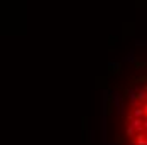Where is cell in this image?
<instances>
[{
  "label": "cell",
  "mask_w": 147,
  "mask_h": 145,
  "mask_svg": "<svg viewBox=\"0 0 147 145\" xmlns=\"http://www.w3.org/2000/svg\"><path fill=\"white\" fill-rule=\"evenodd\" d=\"M137 46H147V41H139V42H137Z\"/></svg>",
  "instance_id": "cell-8"
},
{
  "label": "cell",
  "mask_w": 147,
  "mask_h": 145,
  "mask_svg": "<svg viewBox=\"0 0 147 145\" xmlns=\"http://www.w3.org/2000/svg\"><path fill=\"white\" fill-rule=\"evenodd\" d=\"M127 123H130L134 128L137 130V133L144 132V122H142V118H137V116H134V115H129L127 116Z\"/></svg>",
  "instance_id": "cell-1"
},
{
  "label": "cell",
  "mask_w": 147,
  "mask_h": 145,
  "mask_svg": "<svg viewBox=\"0 0 147 145\" xmlns=\"http://www.w3.org/2000/svg\"><path fill=\"white\" fill-rule=\"evenodd\" d=\"M123 62H135V56H134V52H129V54L123 58Z\"/></svg>",
  "instance_id": "cell-7"
},
{
  "label": "cell",
  "mask_w": 147,
  "mask_h": 145,
  "mask_svg": "<svg viewBox=\"0 0 147 145\" xmlns=\"http://www.w3.org/2000/svg\"><path fill=\"white\" fill-rule=\"evenodd\" d=\"M135 140H137L139 145H147V138H146V135H144V132L137 133V135H135Z\"/></svg>",
  "instance_id": "cell-3"
},
{
  "label": "cell",
  "mask_w": 147,
  "mask_h": 145,
  "mask_svg": "<svg viewBox=\"0 0 147 145\" xmlns=\"http://www.w3.org/2000/svg\"><path fill=\"white\" fill-rule=\"evenodd\" d=\"M144 128L147 130V120H144Z\"/></svg>",
  "instance_id": "cell-10"
},
{
  "label": "cell",
  "mask_w": 147,
  "mask_h": 145,
  "mask_svg": "<svg viewBox=\"0 0 147 145\" xmlns=\"http://www.w3.org/2000/svg\"><path fill=\"white\" fill-rule=\"evenodd\" d=\"M142 106H144V110H146V118H147V101L144 103V105H142Z\"/></svg>",
  "instance_id": "cell-9"
},
{
  "label": "cell",
  "mask_w": 147,
  "mask_h": 145,
  "mask_svg": "<svg viewBox=\"0 0 147 145\" xmlns=\"http://www.w3.org/2000/svg\"><path fill=\"white\" fill-rule=\"evenodd\" d=\"M125 133H127V137H135V135H137V130L134 128L130 123H127V130H125Z\"/></svg>",
  "instance_id": "cell-5"
},
{
  "label": "cell",
  "mask_w": 147,
  "mask_h": 145,
  "mask_svg": "<svg viewBox=\"0 0 147 145\" xmlns=\"http://www.w3.org/2000/svg\"><path fill=\"white\" fill-rule=\"evenodd\" d=\"M113 105L117 106V110H118V113H122V105H120V95H113Z\"/></svg>",
  "instance_id": "cell-4"
},
{
  "label": "cell",
  "mask_w": 147,
  "mask_h": 145,
  "mask_svg": "<svg viewBox=\"0 0 147 145\" xmlns=\"http://www.w3.org/2000/svg\"><path fill=\"white\" fill-rule=\"evenodd\" d=\"M137 98H139L140 101H146L147 100V89H139V91H137Z\"/></svg>",
  "instance_id": "cell-6"
},
{
  "label": "cell",
  "mask_w": 147,
  "mask_h": 145,
  "mask_svg": "<svg viewBox=\"0 0 147 145\" xmlns=\"http://www.w3.org/2000/svg\"><path fill=\"white\" fill-rule=\"evenodd\" d=\"M132 115L137 116V118H144V116H146V110H144V106H134Z\"/></svg>",
  "instance_id": "cell-2"
}]
</instances>
